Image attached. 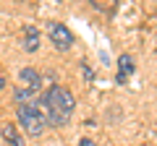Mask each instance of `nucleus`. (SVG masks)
Returning a JSON list of instances; mask_svg holds the SVG:
<instances>
[{
	"label": "nucleus",
	"instance_id": "f257e3e1",
	"mask_svg": "<svg viewBox=\"0 0 157 146\" xmlns=\"http://www.w3.org/2000/svg\"><path fill=\"white\" fill-rule=\"evenodd\" d=\"M39 104L45 107L47 125H52V128H63V125L71 120V115H73L76 99H73L71 89H66V86H60V84H52L50 89L42 94Z\"/></svg>",
	"mask_w": 157,
	"mask_h": 146
},
{
	"label": "nucleus",
	"instance_id": "9d476101",
	"mask_svg": "<svg viewBox=\"0 0 157 146\" xmlns=\"http://www.w3.org/2000/svg\"><path fill=\"white\" fill-rule=\"evenodd\" d=\"M3 86H6V78H0V89H3Z\"/></svg>",
	"mask_w": 157,
	"mask_h": 146
},
{
	"label": "nucleus",
	"instance_id": "20e7f679",
	"mask_svg": "<svg viewBox=\"0 0 157 146\" xmlns=\"http://www.w3.org/2000/svg\"><path fill=\"white\" fill-rule=\"evenodd\" d=\"M21 47L26 52H37V47H39V31H37V26H32V24L24 26V31H21Z\"/></svg>",
	"mask_w": 157,
	"mask_h": 146
},
{
	"label": "nucleus",
	"instance_id": "39448f33",
	"mask_svg": "<svg viewBox=\"0 0 157 146\" xmlns=\"http://www.w3.org/2000/svg\"><path fill=\"white\" fill-rule=\"evenodd\" d=\"M0 138H3L6 146H26L24 138H21V133H18V128L13 123H3V128H0Z\"/></svg>",
	"mask_w": 157,
	"mask_h": 146
},
{
	"label": "nucleus",
	"instance_id": "7ed1b4c3",
	"mask_svg": "<svg viewBox=\"0 0 157 146\" xmlns=\"http://www.w3.org/2000/svg\"><path fill=\"white\" fill-rule=\"evenodd\" d=\"M47 34H50V42L58 47V50H71L73 45V31L60 21H50L47 24Z\"/></svg>",
	"mask_w": 157,
	"mask_h": 146
},
{
	"label": "nucleus",
	"instance_id": "1a4fd4ad",
	"mask_svg": "<svg viewBox=\"0 0 157 146\" xmlns=\"http://www.w3.org/2000/svg\"><path fill=\"white\" fill-rule=\"evenodd\" d=\"M78 146H94V141H92V138H81V141H78Z\"/></svg>",
	"mask_w": 157,
	"mask_h": 146
},
{
	"label": "nucleus",
	"instance_id": "0eeeda50",
	"mask_svg": "<svg viewBox=\"0 0 157 146\" xmlns=\"http://www.w3.org/2000/svg\"><path fill=\"white\" fill-rule=\"evenodd\" d=\"M18 78L26 84V89H29V91H37L39 86H42V76H39L37 71H32V68H24V71L18 73Z\"/></svg>",
	"mask_w": 157,
	"mask_h": 146
},
{
	"label": "nucleus",
	"instance_id": "423d86ee",
	"mask_svg": "<svg viewBox=\"0 0 157 146\" xmlns=\"http://www.w3.org/2000/svg\"><path fill=\"white\" fill-rule=\"evenodd\" d=\"M131 73H134V57L131 55H121L118 57V76H115V81L118 84H126V81L131 78Z\"/></svg>",
	"mask_w": 157,
	"mask_h": 146
},
{
	"label": "nucleus",
	"instance_id": "6e6552de",
	"mask_svg": "<svg viewBox=\"0 0 157 146\" xmlns=\"http://www.w3.org/2000/svg\"><path fill=\"white\" fill-rule=\"evenodd\" d=\"M89 3L97 8V11H113L118 0H89Z\"/></svg>",
	"mask_w": 157,
	"mask_h": 146
},
{
	"label": "nucleus",
	"instance_id": "f03ea898",
	"mask_svg": "<svg viewBox=\"0 0 157 146\" xmlns=\"http://www.w3.org/2000/svg\"><path fill=\"white\" fill-rule=\"evenodd\" d=\"M16 118H18L21 128L26 130L29 136H39L42 130L47 128V118H45V112H42V110H39L34 102H24V104H18V107H16Z\"/></svg>",
	"mask_w": 157,
	"mask_h": 146
}]
</instances>
